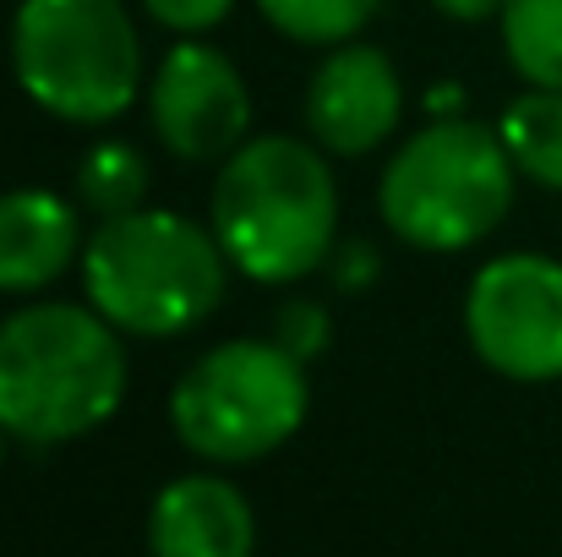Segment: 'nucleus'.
<instances>
[{"instance_id":"obj_11","label":"nucleus","mask_w":562,"mask_h":557,"mask_svg":"<svg viewBox=\"0 0 562 557\" xmlns=\"http://www.w3.org/2000/svg\"><path fill=\"white\" fill-rule=\"evenodd\" d=\"M71 263H82L77 208L55 191H0V296H38Z\"/></svg>"},{"instance_id":"obj_20","label":"nucleus","mask_w":562,"mask_h":557,"mask_svg":"<svg viewBox=\"0 0 562 557\" xmlns=\"http://www.w3.org/2000/svg\"><path fill=\"white\" fill-rule=\"evenodd\" d=\"M0 454H5V426H0Z\"/></svg>"},{"instance_id":"obj_15","label":"nucleus","mask_w":562,"mask_h":557,"mask_svg":"<svg viewBox=\"0 0 562 557\" xmlns=\"http://www.w3.org/2000/svg\"><path fill=\"white\" fill-rule=\"evenodd\" d=\"M77 197L99 219H115V213L143 208V197H148V159L132 143H99V148H88V159L77 170Z\"/></svg>"},{"instance_id":"obj_10","label":"nucleus","mask_w":562,"mask_h":557,"mask_svg":"<svg viewBox=\"0 0 562 557\" xmlns=\"http://www.w3.org/2000/svg\"><path fill=\"white\" fill-rule=\"evenodd\" d=\"M257 520L224 476H181L148 509L154 557H251Z\"/></svg>"},{"instance_id":"obj_5","label":"nucleus","mask_w":562,"mask_h":557,"mask_svg":"<svg viewBox=\"0 0 562 557\" xmlns=\"http://www.w3.org/2000/svg\"><path fill=\"white\" fill-rule=\"evenodd\" d=\"M22 93L66 126H110L143 93V38L126 0H22L11 16Z\"/></svg>"},{"instance_id":"obj_14","label":"nucleus","mask_w":562,"mask_h":557,"mask_svg":"<svg viewBox=\"0 0 562 557\" xmlns=\"http://www.w3.org/2000/svg\"><path fill=\"white\" fill-rule=\"evenodd\" d=\"M257 11L290 44L334 49V44L361 38V27L376 16V0H257Z\"/></svg>"},{"instance_id":"obj_7","label":"nucleus","mask_w":562,"mask_h":557,"mask_svg":"<svg viewBox=\"0 0 562 557\" xmlns=\"http://www.w3.org/2000/svg\"><path fill=\"white\" fill-rule=\"evenodd\" d=\"M470 350L508 382L562 377V263L541 252L492 257L464 296Z\"/></svg>"},{"instance_id":"obj_6","label":"nucleus","mask_w":562,"mask_h":557,"mask_svg":"<svg viewBox=\"0 0 562 557\" xmlns=\"http://www.w3.org/2000/svg\"><path fill=\"white\" fill-rule=\"evenodd\" d=\"M306 404V361L279 339H229L181 371L170 426L207 465H251L301 432Z\"/></svg>"},{"instance_id":"obj_19","label":"nucleus","mask_w":562,"mask_h":557,"mask_svg":"<svg viewBox=\"0 0 562 557\" xmlns=\"http://www.w3.org/2000/svg\"><path fill=\"white\" fill-rule=\"evenodd\" d=\"M431 5L453 22H486V16H503L508 0H431Z\"/></svg>"},{"instance_id":"obj_13","label":"nucleus","mask_w":562,"mask_h":557,"mask_svg":"<svg viewBox=\"0 0 562 557\" xmlns=\"http://www.w3.org/2000/svg\"><path fill=\"white\" fill-rule=\"evenodd\" d=\"M503 49L530 88L562 93V0H508L503 5Z\"/></svg>"},{"instance_id":"obj_4","label":"nucleus","mask_w":562,"mask_h":557,"mask_svg":"<svg viewBox=\"0 0 562 557\" xmlns=\"http://www.w3.org/2000/svg\"><path fill=\"white\" fill-rule=\"evenodd\" d=\"M514 159L497 126L437 115L404 137L376 181L382 224L415 252H464L514 208Z\"/></svg>"},{"instance_id":"obj_9","label":"nucleus","mask_w":562,"mask_h":557,"mask_svg":"<svg viewBox=\"0 0 562 557\" xmlns=\"http://www.w3.org/2000/svg\"><path fill=\"white\" fill-rule=\"evenodd\" d=\"M398 115H404V82L376 44H361V38L334 44L328 60L312 71L306 126L317 148L339 159H361L398 132Z\"/></svg>"},{"instance_id":"obj_12","label":"nucleus","mask_w":562,"mask_h":557,"mask_svg":"<svg viewBox=\"0 0 562 557\" xmlns=\"http://www.w3.org/2000/svg\"><path fill=\"white\" fill-rule=\"evenodd\" d=\"M497 137L514 159V170L525 181L562 191V93L558 88H530L519 93L503 121H497Z\"/></svg>"},{"instance_id":"obj_16","label":"nucleus","mask_w":562,"mask_h":557,"mask_svg":"<svg viewBox=\"0 0 562 557\" xmlns=\"http://www.w3.org/2000/svg\"><path fill=\"white\" fill-rule=\"evenodd\" d=\"M273 339H279L295 361H317V356L328 350V339H334V318H328V307L295 296V301H284V307L273 312Z\"/></svg>"},{"instance_id":"obj_17","label":"nucleus","mask_w":562,"mask_h":557,"mask_svg":"<svg viewBox=\"0 0 562 557\" xmlns=\"http://www.w3.org/2000/svg\"><path fill=\"white\" fill-rule=\"evenodd\" d=\"M148 5V16L159 22V27H170V33H207V27H218L229 11H235V0H143Z\"/></svg>"},{"instance_id":"obj_18","label":"nucleus","mask_w":562,"mask_h":557,"mask_svg":"<svg viewBox=\"0 0 562 557\" xmlns=\"http://www.w3.org/2000/svg\"><path fill=\"white\" fill-rule=\"evenodd\" d=\"M328 274H334V285H339V290L372 285L376 279V252L367 246V241H350V246H339V252L328 257Z\"/></svg>"},{"instance_id":"obj_2","label":"nucleus","mask_w":562,"mask_h":557,"mask_svg":"<svg viewBox=\"0 0 562 557\" xmlns=\"http://www.w3.org/2000/svg\"><path fill=\"white\" fill-rule=\"evenodd\" d=\"M339 230V186L328 159L301 137L240 143L213 181V235L235 274L257 285H301L328 268Z\"/></svg>"},{"instance_id":"obj_8","label":"nucleus","mask_w":562,"mask_h":557,"mask_svg":"<svg viewBox=\"0 0 562 557\" xmlns=\"http://www.w3.org/2000/svg\"><path fill=\"white\" fill-rule=\"evenodd\" d=\"M148 121L176 159L213 165L246 143L251 93L224 49L202 38H181L148 82Z\"/></svg>"},{"instance_id":"obj_1","label":"nucleus","mask_w":562,"mask_h":557,"mask_svg":"<svg viewBox=\"0 0 562 557\" xmlns=\"http://www.w3.org/2000/svg\"><path fill=\"white\" fill-rule=\"evenodd\" d=\"M126 399L121 328L77 301H33L0 323V426L22 443L99 432Z\"/></svg>"},{"instance_id":"obj_3","label":"nucleus","mask_w":562,"mask_h":557,"mask_svg":"<svg viewBox=\"0 0 562 557\" xmlns=\"http://www.w3.org/2000/svg\"><path fill=\"white\" fill-rule=\"evenodd\" d=\"M224 285L229 257L218 235L170 208H132L99 219L82 246L88 307L137 339H176L207 323L224 301Z\"/></svg>"}]
</instances>
